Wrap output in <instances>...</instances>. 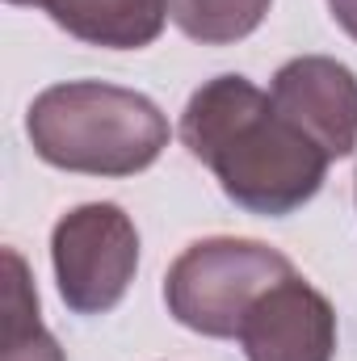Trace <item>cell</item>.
I'll use <instances>...</instances> for the list:
<instances>
[{"instance_id":"cell-2","label":"cell","mask_w":357,"mask_h":361,"mask_svg":"<svg viewBox=\"0 0 357 361\" xmlns=\"http://www.w3.org/2000/svg\"><path fill=\"white\" fill-rule=\"evenodd\" d=\"M25 135L34 156L51 169L85 177H135L169 147V118L152 97L135 89L68 80L30 101Z\"/></svg>"},{"instance_id":"cell-3","label":"cell","mask_w":357,"mask_h":361,"mask_svg":"<svg viewBox=\"0 0 357 361\" xmlns=\"http://www.w3.org/2000/svg\"><path fill=\"white\" fill-rule=\"evenodd\" d=\"M294 265L277 248L240 235H210L198 240L169 265L164 302L181 328L231 341L248 315V307L265 294L273 281L290 277Z\"/></svg>"},{"instance_id":"cell-9","label":"cell","mask_w":357,"mask_h":361,"mask_svg":"<svg viewBox=\"0 0 357 361\" xmlns=\"http://www.w3.org/2000/svg\"><path fill=\"white\" fill-rule=\"evenodd\" d=\"M273 0H169V17L202 47H231L265 21Z\"/></svg>"},{"instance_id":"cell-10","label":"cell","mask_w":357,"mask_h":361,"mask_svg":"<svg viewBox=\"0 0 357 361\" xmlns=\"http://www.w3.org/2000/svg\"><path fill=\"white\" fill-rule=\"evenodd\" d=\"M328 8H332L337 25H341V30L357 42V0H328Z\"/></svg>"},{"instance_id":"cell-5","label":"cell","mask_w":357,"mask_h":361,"mask_svg":"<svg viewBox=\"0 0 357 361\" xmlns=\"http://www.w3.org/2000/svg\"><path fill=\"white\" fill-rule=\"evenodd\" d=\"M236 341L248 361H332L337 311L311 281L290 273L248 307Z\"/></svg>"},{"instance_id":"cell-6","label":"cell","mask_w":357,"mask_h":361,"mask_svg":"<svg viewBox=\"0 0 357 361\" xmlns=\"http://www.w3.org/2000/svg\"><path fill=\"white\" fill-rule=\"evenodd\" d=\"M273 105L298 122L328 160H345L357 147V76L328 55H298L277 68L269 85Z\"/></svg>"},{"instance_id":"cell-4","label":"cell","mask_w":357,"mask_h":361,"mask_svg":"<svg viewBox=\"0 0 357 361\" xmlns=\"http://www.w3.org/2000/svg\"><path fill=\"white\" fill-rule=\"evenodd\" d=\"M51 265L59 298L76 315L114 311L139 269V231L114 202H85L51 231Z\"/></svg>"},{"instance_id":"cell-7","label":"cell","mask_w":357,"mask_h":361,"mask_svg":"<svg viewBox=\"0 0 357 361\" xmlns=\"http://www.w3.org/2000/svg\"><path fill=\"white\" fill-rule=\"evenodd\" d=\"M42 8L72 38L105 51H139L164 34L169 0H8Z\"/></svg>"},{"instance_id":"cell-1","label":"cell","mask_w":357,"mask_h":361,"mask_svg":"<svg viewBox=\"0 0 357 361\" xmlns=\"http://www.w3.org/2000/svg\"><path fill=\"white\" fill-rule=\"evenodd\" d=\"M181 143L202 160L227 202L248 214L282 219L307 206L328 177V152L290 122L248 76H214L189 97Z\"/></svg>"},{"instance_id":"cell-8","label":"cell","mask_w":357,"mask_h":361,"mask_svg":"<svg viewBox=\"0 0 357 361\" xmlns=\"http://www.w3.org/2000/svg\"><path fill=\"white\" fill-rule=\"evenodd\" d=\"M8 286H4V349L0 361H63L59 341L38 319V290L30 286V269L17 248H4Z\"/></svg>"}]
</instances>
